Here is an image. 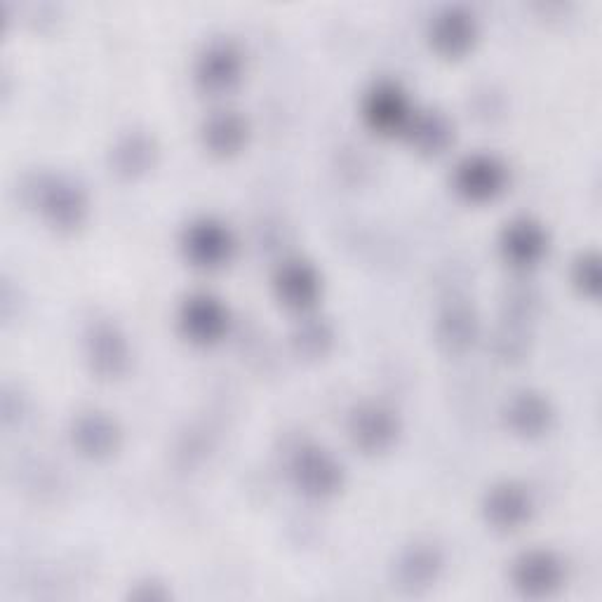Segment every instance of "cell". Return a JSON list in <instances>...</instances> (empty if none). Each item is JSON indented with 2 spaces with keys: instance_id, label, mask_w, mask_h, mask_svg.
I'll return each mask as SVG.
<instances>
[{
  "instance_id": "obj_3",
  "label": "cell",
  "mask_w": 602,
  "mask_h": 602,
  "mask_svg": "<svg viewBox=\"0 0 602 602\" xmlns=\"http://www.w3.org/2000/svg\"><path fill=\"white\" fill-rule=\"evenodd\" d=\"M184 330L193 341H214L222 337L224 327H226V316L222 311V306L210 297H193L189 304H186L184 316H182Z\"/></svg>"
},
{
  "instance_id": "obj_4",
  "label": "cell",
  "mask_w": 602,
  "mask_h": 602,
  "mask_svg": "<svg viewBox=\"0 0 602 602\" xmlns=\"http://www.w3.org/2000/svg\"><path fill=\"white\" fill-rule=\"evenodd\" d=\"M504 167L492 158H473L459 167L457 184L468 198H492L504 186Z\"/></svg>"
},
{
  "instance_id": "obj_1",
  "label": "cell",
  "mask_w": 602,
  "mask_h": 602,
  "mask_svg": "<svg viewBox=\"0 0 602 602\" xmlns=\"http://www.w3.org/2000/svg\"><path fill=\"white\" fill-rule=\"evenodd\" d=\"M513 588L527 598H546L563 586V563L553 553L532 551L513 563Z\"/></svg>"
},
{
  "instance_id": "obj_10",
  "label": "cell",
  "mask_w": 602,
  "mask_h": 602,
  "mask_svg": "<svg viewBox=\"0 0 602 602\" xmlns=\"http://www.w3.org/2000/svg\"><path fill=\"white\" fill-rule=\"evenodd\" d=\"M278 283L283 299L292 306L311 304V299L316 297V290H318L313 273L306 269V266H299V264L287 266Z\"/></svg>"
},
{
  "instance_id": "obj_8",
  "label": "cell",
  "mask_w": 602,
  "mask_h": 602,
  "mask_svg": "<svg viewBox=\"0 0 602 602\" xmlns=\"http://www.w3.org/2000/svg\"><path fill=\"white\" fill-rule=\"evenodd\" d=\"M297 476L299 483L306 487V492H316V494H325L334 490L339 480V471L337 466H332L330 461L320 454H306L304 459L299 461L297 466Z\"/></svg>"
},
{
  "instance_id": "obj_2",
  "label": "cell",
  "mask_w": 602,
  "mask_h": 602,
  "mask_svg": "<svg viewBox=\"0 0 602 602\" xmlns=\"http://www.w3.org/2000/svg\"><path fill=\"white\" fill-rule=\"evenodd\" d=\"M186 250L198 266H219L224 259H229L231 238L219 224L200 222L191 226L186 236Z\"/></svg>"
},
{
  "instance_id": "obj_14",
  "label": "cell",
  "mask_w": 602,
  "mask_h": 602,
  "mask_svg": "<svg viewBox=\"0 0 602 602\" xmlns=\"http://www.w3.org/2000/svg\"><path fill=\"white\" fill-rule=\"evenodd\" d=\"M113 438H116V433H113V428L102 419H90L78 428L80 445H83L85 450H90L92 454L111 450Z\"/></svg>"
},
{
  "instance_id": "obj_11",
  "label": "cell",
  "mask_w": 602,
  "mask_h": 602,
  "mask_svg": "<svg viewBox=\"0 0 602 602\" xmlns=\"http://www.w3.org/2000/svg\"><path fill=\"white\" fill-rule=\"evenodd\" d=\"M356 438L365 447L379 450L393 438V421L386 412L367 410L356 417Z\"/></svg>"
},
{
  "instance_id": "obj_15",
  "label": "cell",
  "mask_w": 602,
  "mask_h": 602,
  "mask_svg": "<svg viewBox=\"0 0 602 602\" xmlns=\"http://www.w3.org/2000/svg\"><path fill=\"white\" fill-rule=\"evenodd\" d=\"M95 351V363L99 370L104 372H116L118 365L123 363V346H120V339L113 332H99L95 341H92Z\"/></svg>"
},
{
  "instance_id": "obj_5",
  "label": "cell",
  "mask_w": 602,
  "mask_h": 602,
  "mask_svg": "<svg viewBox=\"0 0 602 602\" xmlns=\"http://www.w3.org/2000/svg\"><path fill=\"white\" fill-rule=\"evenodd\" d=\"M504 250L515 264H532L544 252V236L534 224H513L506 231Z\"/></svg>"
},
{
  "instance_id": "obj_12",
  "label": "cell",
  "mask_w": 602,
  "mask_h": 602,
  "mask_svg": "<svg viewBox=\"0 0 602 602\" xmlns=\"http://www.w3.org/2000/svg\"><path fill=\"white\" fill-rule=\"evenodd\" d=\"M52 214L57 224H76L80 212H83V203H80L78 193L73 186H64L57 184L52 186L50 198H48V207H45Z\"/></svg>"
},
{
  "instance_id": "obj_16",
  "label": "cell",
  "mask_w": 602,
  "mask_h": 602,
  "mask_svg": "<svg viewBox=\"0 0 602 602\" xmlns=\"http://www.w3.org/2000/svg\"><path fill=\"white\" fill-rule=\"evenodd\" d=\"M513 419L518 421V426L523 428V431H539V428L546 424V410L539 400L525 398L515 405Z\"/></svg>"
},
{
  "instance_id": "obj_7",
  "label": "cell",
  "mask_w": 602,
  "mask_h": 602,
  "mask_svg": "<svg viewBox=\"0 0 602 602\" xmlns=\"http://www.w3.org/2000/svg\"><path fill=\"white\" fill-rule=\"evenodd\" d=\"M367 116L379 130H396L407 116L405 99L393 88L377 90L370 99V106H367Z\"/></svg>"
},
{
  "instance_id": "obj_6",
  "label": "cell",
  "mask_w": 602,
  "mask_h": 602,
  "mask_svg": "<svg viewBox=\"0 0 602 602\" xmlns=\"http://www.w3.org/2000/svg\"><path fill=\"white\" fill-rule=\"evenodd\" d=\"M490 520L494 525L504 527V530H513L527 518V499L523 492H518L515 487H501L492 494L490 506H487Z\"/></svg>"
},
{
  "instance_id": "obj_13",
  "label": "cell",
  "mask_w": 602,
  "mask_h": 602,
  "mask_svg": "<svg viewBox=\"0 0 602 602\" xmlns=\"http://www.w3.org/2000/svg\"><path fill=\"white\" fill-rule=\"evenodd\" d=\"M243 132H245L243 125H240L236 118L224 116V118H217L210 127H207V139H210L212 149L229 153L233 149H238V144L243 142L245 137Z\"/></svg>"
},
{
  "instance_id": "obj_9",
  "label": "cell",
  "mask_w": 602,
  "mask_h": 602,
  "mask_svg": "<svg viewBox=\"0 0 602 602\" xmlns=\"http://www.w3.org/2000/svg\"><path fill=\"white\" fill-rule=\"evenodd\" d=\"M440 570V560L436 558L433 551H412L405 555L403 563H400V579L405 581V588L410 591H419V588L431 586V581L436 579Z\"/></svg>"
}]
</instances>
